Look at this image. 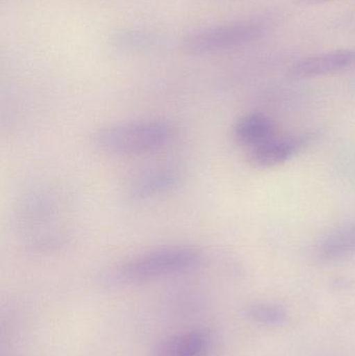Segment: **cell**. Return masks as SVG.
Masks as SVG:
<instances>
[{
	"instance_id": "obj_12",
	"label": "cell",
	"mask_w": 355,
	"mask_h": 356,
	"mask_svg": "<svg viewBox=\"0 0 355 356\" xmlns=\"http://www.w3.org/2000/svg\"><path fill=\"white\" fill-rule=\"evenodd\" d=\"M300 3L306 4V6H310V4H318L321 2L329 1V0H298Z\"/></svg>"
},
{
	"instance_id": "obj_8",
	"label": "cell",
	"mask_w": 355,
	"mask_h": 356,
	"mask_svg": "<svg viewBox=\"0 0 355 356\" xmlns=\"http://www.w3.org/2000/svg\"><path fill=\"white\" fill-rule=\"evenodd\" d=\"M208 338L202 330H190L160 340L154 356H200L208 346Z\"/></svg>"
},
{
	"instance_id": "obj_4",
	"label": "cell",
	"mask_w": 355,
	"mask_h": 356,
	"mask_svg": "<svg viewBox=\"0 0 355 356\" xmlns=\"http://www.w3.org/2000/svg\"><path fill=\"white\" fill-rule=\"evenodd\" d=\"M310 136L276 135L248 150V162L256 168H272L297 156L310 143Z\"/></svg>"
},
{
	"instance_id": "obj_10",
	"label": "cell",
	"mask_w": 355,
	"mask_h": 356,
	"mask_svg": "<svg viewBox=\"0 0 355 356\" xmlns=\"http://www.w3.org/2000/svg\"><path fill=\"white\" fill-rule=\"evenodd\" d=\"M160 41L158 31L148 29H129L118 31L110 39V45L123 52H142L151 49Z\"/></svg>"
},
{
	"instance_id": "obj_3",
	"label": "cell",
	"mask_w": 355,
	"mask_h": 356,
	"mask_svg": "<svg viewBox=\"0 0 355 356\" xmlns=\"http://www.w3.org/2000/svg\"><path fill=\"white\" fill-rule=\"evenodd\" d=\"M267 31L268 24L260 19L235 21L189 33L183 40V47L191 54L227 51L258 41Z\"/></svg>"
},
{
	"instance_id": "obj_1",
	"label": "cell",
	"mask_w": 355,
	"mask_h": 356,
	"mask_svg": "<svg viewBox=\"0 0 355 356\" xmlns=\"http://www.w3.org/2000/svg\"><path fill=\"white\" fill-rule=\"evenodd\" d=\"M201 252L192 247H165L127 259L106 276L110 286H127L183 273L201 263Z\"/></svg>"
},
{
	"instance_id": "obj_7",
	"label": "cell",
	"mask_w": 355,
	"mask_h": 356,
	"mask_svg": "<svg viewBox=\"0 0 355 356\" xmlns=\"http://www.w3.org/2000/svg\"><path fill=\"white\" fill-rule=\"evenodd\" d=\"M279 135L277 127L270 117L261 113H251L241 117L233 125L235 141L248 150L265 143Z\"/></svg>"
},
{
	"instance_id": "obj_9",
	"label": "cell",
	"mask_w": 355,
	"mask_h": 356,
	"mask_svg": "<svg viewBox=\"0 0 355 356\" xmlns=\"http://www.w3.org/2000/svg\"><path fill=\"white\" fill-rule=\"evenodd\" d=\"M319 261H335L355 254V223L346 224L329 232L317 245Z\"/></svg>"
},
{
	"instance_id": "obj_11",
	"label": "cell",
	"mask_w": 355,
	"mask_h": 356,
	"mask_svg": "<svg viewBox=\"0 0 355 356\" xmlns=\"http://www.w3.org/2000/svg\"><path fill=\"white\" fill-rule=\"evenodd\" d=\"M246 314L252 321L263 325H281L287 320V313L283 307L268 303L252 305Z\"/></svg>"
},
{
	"instance_id": "obj_2",
	"label": "cell",
	"mask_w": 355,
	"mask_h": 356,
	"mask_svg": "<svg viewBox=\"0 0 355 356\" xmlns=\"http://www.w3.org/2000/svg\"><path fill=\"white\" fill-rule=\"evenodd\" d=\"M173 137L174 127L171 123L147 119L102 127L94 134L93 144L99 152L112 156H137L160 150Z\"/></svg>"
},
{
	"instance_id": "obj_6",
	"label": "cell",
	"mask_w": 355,
	"mask_h": 356,
	"mask_svg": "<svg viewBox=\"0 0 355 356\" xmlns=\"http://www.w3.org/2000/svg\"><path fill=\"white\" fill-rule=\"evenodd\" d=\"M181 177L177 171L158 168L145 171L129 181L127 196L135 201L154 198L174 190L181 184Z\"/></svg>"
},
{
	"instance_id": "obj_5",
	"label": "cell",
	"mask_w": 355,
	"mask_h": 356,
	"mask_svg": "<svg viewBox=\"0 0 355 356\" xmlns=\"http://www.w3.org/2000/svg\"><path fill=\"white\" fill-rule=\"evenodd\" d=\"M354 63V50H333L298 60L290 68L289 75L294 79H314L339 72Z\"/></svg>"
}]
</instances>
